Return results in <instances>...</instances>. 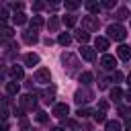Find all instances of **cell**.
Returning a JSON list of instances; mask_svg holds the SVG:
<instances>
[{
  "mask_svg": "<svg viewBox=\"0 0 131 131\" xmlns=\"http://www.w3.org/2000/svg\"><path fill=\"white\" fill-rule=\"evenodd\" d=\"M61 63H63V70H66L68 76H76V74L80 72V61H78V57H76L74 53H70V51H66V53L61 55Z\"/></svg>",
  "mask_w": 131,
  "mask_h": 131,
  "instance_id": "1",
  "label": "cell"
},
{
  "mask_svg": "<svg viewBox=\"0 0 131 131\" xmlns=\"http://www.w3.org/2000/svg\"><path fill=\"white\" fill-rule=\"evenodd\" d=\"M106 33H108V39H113V41H123V39L127 37V31H125V27H123V25H119V23H115V25H108Z\"/></svg>",
  "mask_w": 131,
  "mask_h": 131,
  "instance_id": "2",
  "label": "cell"
},
{
  "mask_svg": "<svg viewBox=\"0 0 131 131\" xmlns=\"http://www.w3.org/2000/svg\"><path fill=\"white\" fill-rule=\"evenodd\" d=\"M98 27H100V23H98V18H96V16L88 14V16H84V18H82V29H84L86 33H94V31H98Z\"/></svg>",
  "mask_w": 131,
  "mask_h": 131,
  "instance_id": "3",
  "label": "cell"
},
{
  "mask_svg": "<svg viewBox=\"0 0 131 131\" xmlns=\"http://www.w3.org/2000/svg\"><path fill=\"white\" fill-rule=\"evenodd\" d=\"M92 98H94V94H92V90H88V88H80V90H76V94H74L76 104H86V102H90Z\"/></svg>",
  "mask_w": 131,
  "mask_h": 131,
  "instance_id": "4",
  "label": "cell"
},
{
  "mask_svg": "<svg viewBox=\"0 0 131 131\" xmlns=\"http://www.w3.org/2000/svg\"><path fill=\"white\" fill-rule=\"evenodd\" d=\"M18 104H20L23 111H33V108L37 106V98H35L33 94H23V96L18 98Z\"/></svg>",
  "mask_w": 131,
  "mask_h": 131,
  "instance_id": "5",
  "label": "cell"
},
{
  "mask_svg": "<svg viewBox=\"0 0 131 131\" xmlns=\"http://www.w3.org/2000/svg\"><path fill=\"white\" fill-rule=\"evenodd\" d=\"M35 82H39V84H49L51 82V72L47 70V68H39L37 72H35V78H33Z\"/></svg>",
  "mask_w": 131,
  "mask_h": 131,
  "instance_id": "6",
  "label": "cell"
},
{
  "mask_svg": "<svg viewBox=\"0 0 131 131\" xmlns=\"http://www.w3.org/2000/svg\"><path fill=\"white\" fill-rule=\"evenodd\" d=\"M100 66H102V70H106V72H115V66H117V59H115L113 55H108V53H104V55H102V59H100Z\"/></svg>",
  "mask_w": 131,
  "mask_h": 131,
  "instance_id": "7",
  "label": "cell"
},
{
  "mask_svg": "<svg viewBox=\"0 0 131 131\" xmlns=\"http://www.w3.org/2000/svg\"><path fill=\"white\" fill-rule=\"evenodd\" d=\"M68 113H70V106H68L66 102H57V104L53 106V117H57V119H66Z\"/></svg>",
  "mask_w": 131,
  "mask_h": 131,
  "instance_id": "8",
  "label": "cell"
},
{
  "mask_svg": "<svg viewBox=\"0 0 131 131\" xmlns=\"http://www.w3.org/2000/svg\"><path fill=\"white\" fill-rule=\"evenodd\" d=\"M23 41H25L27 45H35V43L39 41V35H37V31H33V29H29V31H23Z\"/></svg>",
  "mask_w": 131,
  "mask_h": 131,
  "instance_id": "9",
  "label": "cell"
},
{
  "mask_svg": "<svg viewBox=\"0 0 131 131\" xmlns=\"http://www.w3.org/2000/svg\"><path fill=\"white\" fill-rule=\"evenodd\" d=\"M80 55H82V59H86V61H94L96 49H92V47H88V45H82V47H80Z\"/></svg>",
  "mask_w": 131,
  "mask_h": 131,
  "instance_id": "10",
  "label": "cell"
},
{
  "mask_svg": "<svg viewBox=\"0 0 131 131\" xmlns=\"http://www.w3.org/2000/svg\"><path fill=\"white\" fill-rule=\"evenodd\" d=\"M37 94L43 98V102L51 104V102H53V98H55V88H53V86H49V88H45V90H41V92H37Z\"/></svg>",
  "mask_w": 131,
  "mask_h": 131,
  "instance_id": "11",
  "label": "cell"
},
{
  "mask_svg": "<svg viewBox=\"0 0 131 131\" xmlns=\"http://www.w3.org/2000/svg\"><path fill=\"white\" fill-rule=\"evenodd\" d=\"M117 55H119V59L129 61V59H131V47H129V45H119V47H117Z\"/></svg>",
  "mask_w": 131,
  "mask_h": 131,
  "instance_id": "12",
  "label": "cell"
},
{
  "mask_svg": "<svg viewBox=\"0 0 131 131\" xmlns=\"http://www.w3.org/2000/svg\"><path fill=\"white\" fill-rule=\"evenodd\" d=\"M12 35H14V29L0 23V39H12Z\"/></svg>",
  "mask_w": 131,
  "mask_h": 131,
  "instance_id": "13",
  "label": "cell"
},
{
  "mask_svg": "<svg viewBox=\"0 0 131 131\" xmlns=\"http://www.w3.org/2000/svg\"><path fill=\"white\" fill-rule=\"evenodd\" d=\"M94 47L98 51H106L108 49V37H96L94 39Z\"/></svg>",
  "mask_w": 131,
  "mask_h": 131,
  "instance_id": "14",
  "label": "cell"
},
{
  "mask_svg": "<svg viewBox=\"0 0 131 131\" xmlns=\"http://www.w3.org/2000/svg\"><path fill=\"white\" fill-rule=\"evenodd\" d=\"M18 90H20V86H18V82H16V80H10V82H6V94L14 96V94H18Z\"/></svg>",
  "mask_w": 131,
  "mask_h": 131,
  "instance_id": "15",
  "label": "cell"
},
{
  "mask_svg": "<svg viewBox=\"0 0 131 131\" xmlns=\"http://www.w3.org/2000/svg\"><path fill=\"white\" fill-rule=\"evenodd\" d=\"M23 59H25V63H27L29 68H33V66H37V63H39V55H37V53H27Z\"/></svg>",
  "mask_w": 131,
  "mask_h": 131,
  "instance_id": "16",
  "label": "cell"
},
{
  "mask_svg": "<svg viewBox=\"0 0 131 131\" xmlns=\"http://www.w3.org/2000/svg\"><path fill=\"white\" fill-rule=\"evenodd\" d=\"M123 96H125V94H123V90H121L119 86H115V88L111 90V98H113V102H121Z\"/></svg>",
  "mask_w": 131,
  "mask_h": 131,
  "instance_id": "17",
  "label": "cell"
},
{
  "mask_svg": "<svg viewBox=\"0 0 131 131\" xmlns=\"http://www.w3.org/2000/svg\"><path fill=\"white\" fill-rule=\"evenodd\" d=\"M100 8H102V4H100V2H86V10H88L90 14L100 12Z\"/></svg>",
  "mask_w": 131,
  "mask_h": 131,
  "instance_id": "18",
  "label": "cell"
},
{
  "mask_svg": "<svg viewBox=\"0 0 131 131\" xmlns=\"http://www.w3.org/2000/svg\"><path fill=\"white\" fill-rule=\"evenodd\" d=\"M74 37H76V39H78L80 43H86V41L90 39V33H86L84 29H78V31L74 33Z\"/></svg>",
  "mask_w": 131,
  "mask_h": 131,
  "instance_id": "19",
  "label": "cell"
},
{
  "mask_svg": "<svg viewBox=\"0 0 131 131\" xmlns=\"http://www.w3.org/2000/svg\"><path fill=\"white\" fill-rule=\"evenodd\" d=\"M92 80H94L92 72H82V74H80V82H82L84 86H90V84H92Z\"/></svg>",
  "mask_w": 131,
  "mask_h": 131,
  "instance_id": "20",
  "label": "cell"
},
{
  "mask_svg": "<svg viewBox=\"0 0 131 131\" xmlns=\"http://www.w3.org/2000/svg\"><path fill=\"white\" fill-rule=\"evenodd\" d=\"M115 18H117V20H125V18H129V10H127L125 6L117 8V12H115Z\"/></svg>",
  "mask_w": 131,
  "mask_h": 131,
  "instance_id": "21",
  "label": "cell"
},
{
  "mask_svg": "<svg viewBox=\"0 0 131 131\" xmlns=\"http://www.w3.org/2000/svg\"><path fill=\"white\" fill-rule=\"evenodd\" d=\"M41 27H43V16L35 14V16L31 18V29H33V31H37V29H41Z\"/></svg>",
  "mask_w": 131,
  "mask_h": 131,
  "instance_id": "22",
  "label": "cell"
},
{
  "mask_svg": "<svg viewBox=\"0 0 131 131\" xmlns=\"http://www.w3.org/2000/svg\"><path fill=\"white\" fill-rule=\"evenodd\" d=\"M57 43H59V45H63V47H68V45L72 43V37H70L68 33H59V37H57Z\"/></svg>",
  "mask_w": 131,
  "mask_h": 131,
  "instance_id": "23",
  "label": "cell"
},
{
  "mask_svg": "<svg viewBox=\"0 0 131 131\" xmlns=\"http://www.w3.org/2000/svg\"><path fill=\"white\" fill-rule=\"evenodd\" d=\"M23 74H25V72H23V68H20V66H12V68H10V76H12L14 80H20V78H23Z\"/></svg>",
  "mask_w": 131,
  "mask_h": 131,
  "instance_id": "24",
  "label": "cell"
},
{
  "mask_svg": "<svg viewBox=\"0 0 131 131\" xmlns=\"http://www.w3.org/2000/svg\"><path fill=\"white\" fill-rule=\"evenodd\" d=\"M104 131H121V123L119 121H106Z\"/></svg>",
  "mask_w": 131,
  "mask_h": 131,
  "instance_id": "25",
  "label": "cell"
},
{
  "mask_svg": "<svg viewBox=\"0 0 131 131\" xmlns=\"http://www.w3.org/2000/svg\"><path fill=\"white\" fill-rule=\"evenodd\" d=\"M12 20H14L16 25H25V23H27V14H25V12H14V14H12Z\"/></svg>",
  "mask_w": 131,
  "mask_h": 131,
  "instance_id": "26",
  "label": "cell"
},
{
  "mask_svg": "<svg viewBox=\"0 0 131 131\" xmlns=\"http://www.w3.org/2000/svg\"><path fill=\"white\" fill-rule=\"evenodd\" d=\"M57 27H59V18L57 16H49V23H47V29L53 33V31H57Z\"/></svg>",
  "mask_w": 131,
  "mask_h": 131,
  "instance_id": "27",
  "label": "cell"
},
{
  "mask_svg": "<svg viewBox=\"0 0 131 131\" xmlns=\"http://www.w3.org/2000/svg\"><path fill=\"white\" fill-rule=\"evenodd\" d=\"M92 115H94V121H96V123H106V115H104V111H98V108H96Z\"/></svg>",
  "mask_w": 131,
  "mask_h": 131,
  "instance_id": "28",
  "label": "cell"
},
{
  "mask_svg": "<svg viewBox=\"0 0 131 131\" xmlns=\"http://www.w3.org/2000/svg\"><path fill=\"white\" fill-rule=\"evenodd\" d=\"M76 20H78V16H74V14H66V16H63V25H66V27H74Z\"/></svg>",
  "mask_w": 131,
  "mask_h": 131,
  "instance_id": "29",
  "label": "cell"
},
{
  "mask_svg": "<svg viewBox=\"0 0 131 131\" xmlns=\"http://www.w3.org/2000/svg\"><path fill=\"white\" fill-rule=\"evenodd\" d=\"M76 115H78L80 119H86V117H90V115H92V111H90V108H82V106H80Z\"/></svg>",
  "mask_w": 131,
  "mask_h": 131,
  "instance_id": "30",
  "label": "cell"
},
{
  "mask_svg": "<svg viewBox=\"0 0 131 131\" xmlns=\"http://www.w3.org/2000/svg\"><path fill=\"white\" fill-rule=\"evenodd\" d=\"M35 119H37V123H47V121H49L47 113H43V111H39V113L35 115Z\"/></svg>",
  "mask_w": 131,
  "mask_h": 131,
  "instance_id": "31",
  "label": "cell"
},
{
  "mask_svg": "<svg viewBox=\"0 0 131 131\" xmlns=\"http://www.w3.org/2000/svg\"><path fill=\"white\" fill-rule=\"evenodd\" d=\"M10 8H12L14 12H23V2H12Z\"/></svg>",
  "mask_w": 131,
  "mask_h": 131,
  "instance_id": "32",
  "label": "cell"
},
{
  "mask_svg": "<svg viewBox=\"0 0 131 131\" xmlns=\"http://www.w3.org/2000/svg\"><path fill=\"white\" fill-rule=\"evenodd\" d=\"M78 6H80V2H66V8L68 10H76Z\"/></svg>",
  "mask_w": 131,
  "mask_h": 131,
  "instance_id": "33",
  "label": "cell"
},
{
  "mask_svg": "<svg viewBox=\"0 0 131 131\" xmlns=\"http://www.w3.org/2000/svg\"><path fill=\"white\" fill-rule=\"evenodd\" d=\"M121 80H123V74H121V72H115V74H113V82H115V84H119Z\"/></svg>",
  "mask_w": 131,
  "mask_h": 131,
  "instance_id": "34",
  "label": "cell"
},
{
  "mask_svg": "<svg viewBox=\"0 0 131 131\" xmlns=\"http://www.w3.org/2000/svg\"><path fill=\"white\" fill-rule=\"evenodd\" d=\"M108 82H111L108 78H100V84H98V88H100V90H104V88L108 86Z\"/></svg>",
  "mask_w": 131,
  "mask_h": 131,
  "instance_id": "35",
  "label": "cell"
},
{
  "mask_svg": "<svg viewBox=\"0 0 131 131\" xmlns=\"http://www.w3.org/2000/svg\"><path fill=\"white\" fill-rule=\"evenodd\" d=\"M6 117H8V111H6V106H0V121H6Z\"/></svg>",
  "mask_w": 131,
  "mask_h": 131,
  "instance_id": "36",
  "label": "cell"
},
{
  "mask_svg": "<svg viewBox=\"0 0 131 131\" xmlns=\"http://www.w3.org/2000/svg\"><path fill=\"white\" fill-rule=\"evenodd\" d=\"M6 18H8V10H6V8H2V10H0V23H4Z\"/></svg>",
  "mask_w": 131,
  "mask_h": 131,
  "instance_id": "37",
  "label": "cell"
},
{
  "mask_svg": "<svg viewBox=\"0 0 131 131\" xmlns=\"http://www.w3.org/2000/svg\"><path fill=\"white\" fill-rule=\"evenodd\" d=\"M115 6V0H104L102 2V8H113Z\"/></svg>",
  "mask_w": 131,
  "mask_h": 131,
  "instance_id": "38",
  "label": "cell"
},
{
  "mask_svg": "<svg viewBox=\"0 0 131 131\" xmlns=\"http://www.w3.org/2000/svg\"><path fill=\"white\" fill-rule=\"evenodd\" d=\"M43 8H45L43 2H35V4H33V10H43Z\"/></svg>",
  "mask_w": 131,
  "mask_h": 131,
  "instance_id": "39",
  "label": "cell"
},
{
  "mask_svg": "<svg viewBox=\"0 0 131 131\" xmlns=\"http://www.w3.org/2000/svg\"><path fill=\"white\" fill-rule=\"evenodd\" d=\"M98 106H100V111H106V108H108V102H106V100H100Z\"/></svg>",
  "mask_w": 131,
  "mask_h": 131,
  "instance_id": "40",
  "label": "cell"
},
{
  "mask_svg": "<svg viewBox=\"0 0 131 131\" xmlns=\"http://www.w3.org/2000/svg\"><path fill=\"white\" fill-rule=\"evenodd\" d=\"M125 129H127V131H131V117H127V119H125Z\"/></svg>",
  "mask_w": 131,
  "mask_h": 131,
  "instance_id": "41",
  "label": "cell"
},
{
  "mask_svg": "<svg viewBox=\"0 0 131 131\" xmlns=\"http://www.w3.org/2000/svg\"><path fill=\"white\" fill-rule=\"evenodd\" d=\"M0 131H8V123L6 121H0Z\"/></svg>",
  "mask_w": 131,
  "mask_h": 131,
  "instance_id": "42",
  "label": "cell"
},
{
  "mask_svg": "<svg viewBox=\"0 0 131 131\" xmlns=\"http://www.w3.org/2000/svg\"><path fill=\"white\" fill-rule=\"evenodd\" d=\"M20 127H23V129H29V121L23 119V121H20Z\"/></svg>",
  "mask_w": 131,
  "mask_h": 131,
  "instance_id": "43",
  "label": "cell"
},
{
  "mask_svg": "<svg viewBox=\"0 0 131 131\" xmlns=\"http://www.w3.org/2000/svg\"><path fill=\"white\" fill-rule=\"evenodd\" d=\"M49 131H63V129H61V127H51Z\"/></svg>",
  "mask_w": 131,
  "mask_h": 131,
  "instance_id": "44",
  "label": "cell"
},
{
  "mask_svg": "<svg viewBox=\"0 0 131 131\" xmlns=\"http://www.w3.org/2000/svg\"><path fill=\"white\" fill-rule=\"evenodd\" d=\"M127 84H129V86H131V74H129V76H127Z\"/></svg>",
  "mask_w": 131,
  "mask_h": 131,
  "instance_id": "45",
  "label": "cell"
},
{
  "mask_svg": "<svg viewBox=\"0 0 131 131\" xmlns=\"http://www.w3.org/2000/svg\"><path fill=\"white\" fill-rule=\"evenodd\" d=\"M0 45H2V39H0Z\"/></svg>",
  "mask_w": 131,
  "mask_h": 131,
  "instance_id": "46",
  "label": "cell"
}]
</instances>
